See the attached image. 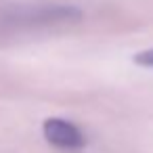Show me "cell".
<instances>
[{
	"label": "cell",
	"mask_w": 153,
	"mask_h": 153,
	"mask_svg": "<svg viewBox=\"0 0 153 153\" xmlns=\"http://www.w3.org/2000/svg\"><path fill=\"white\" fill-rule=\"evenodd\" d=\"M42 132H44V138L51 145H57V147H63V149H80L86 143L84 132L76 124H71L67 120H61V117L44 120Z\"/></svg>",
	"instance_id": "cell-1"
},
{
	"label": "cell",
	"mask_w": 153,
	"mask_h": 153,
	"mask_svg": "<svg viewBox=\"0 0 153 153\" xmlns=\"http://www.w3.org/2000/svg\"><path fill=\"white\" fill-rule=\"evenodd\" d=\"M134 61H136L138 65H145V67H153V48L138 53V55L134 57Z\"/></svg>",
	"instance_id": "cell-2"
}]
</instances>
